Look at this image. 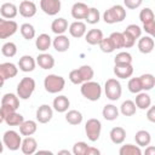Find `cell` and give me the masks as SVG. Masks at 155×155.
<instances>
[{"instance_id": "4dcf8cb0", "label": "cell", "mask_w": 155, "mask_h": 155, "mask_svg": "<svg viewBox=\"0 0 155 155\" xmlns=\"http://www.w3.org/2000/svg\"><path fill=\"white\" fill-rule=\"evenodd\" d=\"M134 140L137 143L138 147H148L151 142V136L148 131L145 130H139L136 136H134Z\"/></svg>"}, {"instance_id": "11a10c76", "label": "cell", "mask_w": 155, "mask_h": 155, "mask_svg": "<svg viewBox=\"0 0 155 155\" xmlns=\"http://www.w3.org/2000/svg\"><path fill=\"white\" fill-rule=\"evenodd\" d=\"M147 148V147H145ZM145 155H155V148L154 147H149L145 149Z\"/></svg>"}, {"instance_id": "836d02e7", "label": "cell", "mask_w": 155, "mask_h": 155, "mask_svg": "<svg viewBox=\"0 0 155 155\" xmlns=\"http://www.w3.org/2000/svg\"><path fill=\"white\" fill-rule=\"evenodd\" d=\"M65 120L68 124L70 125H80L82 122V114L79 111V110H75V109H71L69 111H67L65 114Z\"/></svg>"}, {"instance_id": "d590c367", "label": "cell", "mask_w": 155, "mask_h": 155, "mask_svg": "<svg viewBox=\"0 0 155 155\" xmlns=\"http://www.w3.org/2000/svg\"><path fill=\"white\" fill-rule=\"evenodd\" d=\"M120 155H142V150L138 145L133 144H125L119 150Z\"/></svg>"}, {"instance_id": "bcb514c9", "label": "cell", "mask_w": 155, "mask_h": 155, "mask_svg": "<svg viewBox=\"0 0 155 155\" xmlns=\"http://www.w3.org/2000/svg\"><path fill=\"white\" fill-rule=\"evenodd\" d=\"M88 147L90 145H87L85 142H76L73 145V154L74 155H86Z\"/></svg>"}, {"instance_id": "277c9868", "label": "cell", "mask_w": 155, "mask_h": 155, "mask_svg": "<svg viewBox=\"0 0 155 155\" xmlns=\"http://www.w3.org/2000/svg\"><path fill=\"white\" fill-rule=\"evenodd\" d=\"M35 90V80L33 78H23L17 85V96L21 99H29Z\"/></svg>"}, {"instance_id": "681fc988", "label": "cell", "mask_w": 155, "mask_h": 155, "mask_svg": "<svg viewBox=\"0 0 155 155\" xmlns=\"http://www.w3.org/2000/svg\"><path fill=\"white\" fill-rule=\"evenodd\" d=\"M69 80L74 84V85H81L82 84V80L80 78V74H79V70L78 69H74L69 73Z\"/></svg>"}, {"instance_id": "f35d334b", "label": "cell", "mask_w": 155, "mask_h": 155, "mask_svg": "<svg viewBox=\"0 0 155 155\" xmlns=\"http://www.w3.org/2000/svg\"><path fill=\"white\" fill-rule=\"evenodd\" d=\"M78 70H79V74H80L82 82L92 80V78L94 75V71H93L91 65H81L80 68H78Z\"/></svg>"}, {"instance_id": "8fae6325", "label": "cell", "mask_w": 155, "mask_h": 155, "mask_svg": "<svg viewBox=\"0 0 155 155\" xmlns=\"http://www.w3.org/2000/svg\"><path fill=\"white\" fill-rule=\"evenodd\" d=\"M36 5L31 1V0H23L21 4H19V7H18V12L22 17L24 18H30V17H34L36 15Z\"/></svg>"}, {"instance_id": "7402d4cb", "label": "cell", "mask_w": 155, "mask_h": 155, "mask_svg": "<svg viewBox=\"0 0 155 155\" xmlns=\"http://www.w3.org/2000/svg\"><path fill=\"white\" fill-rule=\"evenodd\" d=\"M114 74L119 79H128L133 74V67L132 64H119L114 67Z\"/></svg>"}, {"instance_id": "44dd1931", "label": "cell", "mask_w": 155, "mask_h": 155, "mask_svg": "<svg viewBox=\"0 0 155 155\" xmlns=\"http://www.w3.org/2000/svg\"><path fill=\"white\" fill-rule=\"evenodd\" d=\"M88 6L85 2H75L71 7V16L74 19H85L87 12H88Z\"/></svg>"}, {"instance_id": "d6986e66", "label": "cell", "mask_w": 155, "mask_h": 155, "mask_svg": "<svg viewBox=\"0 0 155 155\" xmlns=\"http://www.w3.org/2000/svg\"><path fill=\"white\" fill-rule=\"evenodd\" d=\"M36 64L40 67V68H42V69H52L53 67H54V58H53V56L52 54H50V53H45V52H42V53H40L38 57H36Z\"/></svg>"}, {"instance_id": "4316f807", "label": "cell", "mask_w": 155, "mask_h": 155, "mask_svg": "<svg viewBox=\"0 0 155 155\" xmlns=\"http://www.w3.org/2000/svg\"><path fill=\"white\" fill-rule=\"evenodd\" d=\"M109 136H110V139L114 144H122L125 142V138H126V131L124 127L116 126V127L111 128Z\"/></svg>"}, {"instance_id": "f5cc1de1", "label": "cell", "mask_w": 155, "mask_h": 155, "mask_svg": "<svg viewBox=\"0 0 155 155\" xmlns=\"http://www.w3.org/2000/svg\"><path fill=\"white\" fill-rule=\"evenodd\" d=\"M147 119L150 122H155V107H149L148 111H147Z\"/></svg>"}, {"instance_id": "91938a15", "label": "cell", "mask_w": 155, "mask_h": 155, "mask_svg": "<svg viewBox=\"0 0 155 155\" xmlns=\"http://www.w3.org/2000/svg\"><path fill=\"white\" fill-rule=\"evenodd\" d=\"M58 154H68L69 155L70 153H69V150H61V151H58Z\"/></svg>"}, {"instance_id": "db71d44e", "label": "cell", "mask_w": 155, "mask_h": 155, "mask_svg": "<svg viewBox=\"0 0 155 155\" xmlns=\"http://www.w3.org/2000/svg\"><path fill=\"white\" fill-rule=\"evenodd\" d=\"M101 151L97 149V148H93V147H88L87 149V154L86 155H99Z\"/></svg>"}, {"instance_id": "52a82bcc", "label": "cell", "mask_w": 155, "mask_h": 155, "mask_svg": "<svg viewBox=\"0 0 155 155\" xmlns=\"http://www.w3.org/2000/svg\"><path fill=\"white\" fill-rule=\"evenodd\" d=\"M101 131H102V124L98 119H88L85 124V132L86 136L88 138V140L91 142H96L99 139L101 136Z\"/></svg>"}, {"instance_id": "9a60e30c", "label": "cell", "mask_w": 155, "mask_h": 155, "mask_svg": "<svg viewBox=\"0 0 155 155\" xmlns=\"http://www.w3.org/2000/svg\"><path fill=\"white\" fill-rule=\"evenodd\" d=\"M52 45H53V48L57 52H67L69 46H70V40L64 34H61V35H57L53 39Z\"/></svg>"}, {"instance_id": "ee69618b", "label": "cell", "mask_w": 155, "mask_h": 155, "mask_svg": "<svg viewBox=\"0 0 155 155\" xmlns=\"http://www.w3.org/2000/svg\"><path fill=\"white\" fill-rule=\"evenodd\" d=\"M127 87H128V91L131 93H139L142 90V85H140V81H139V78H132L128 80V84H127Z\"/></svg>"}, {"instance_id": "9c48e42d", "label": "cell", "mask_w": 155, "mask_h": 155, "mask_svg": "<svg viewBox=\"0 0 155 155\" xmlns=\"http://www.w3.org/2000/svg\"><path fill=\"white\" fill-rule=\"evenodd\" d=\"M18 29L17 22L12 19H4L0 18V39H7L12 36Z\"/></svg>"}, {"instance_id": "8992f818", "label": "cell", "mask_w": 155, "mask_h": 155, "mask_svg": "<svg viewBox=\"0 0 155 155\" xmlns=\"http://www.w3.org/2000/svg\"><path fill=\"white\" fill-rule=\"evenodd\" d=\"M19 108V98L15 93H5L1 98V110L4 115L6 116L7 114L16 111Z\"/></svg>"}, {"instance_id": "7a4b0ae2", "label": "cell", "mask_w": 155, "mask_h": 155, "mask_svg": "<svg viewBox=\"0 0 155 155\" xmlns=\"http://www.w3.org/2000/svg\"><path fill=\"white\" fill-rule=\"evenodd\" d=\"M126 18V10L122 5H114L110 8L105 10L103 13V19L108 24L120 23Z\"/></svg>"}, {"instance_id": "cb8c5ba5", "label": "cell", "mask_w": 155, "mask_h": 155, "mask_svg": "<svg viewBox=\"0 0 155 155\" xmlns=\"http://www.w3.org/2000/svg\"><path fill=\"white\" fill-rule=\"evenodd\" d=\"M51 45H52V39L48 34H45V33L40 34L35 40V46L41 52H46Z\"/></svg>"}, {"instance_id": "3957f363", "label": "cell", "mask_w": 155, "mask_h": 155, "mask_svg": "<svg viewBox=\"0 0 155 155\" xmlns=\"http://www.w3.org/2000/svg\"><path fill=\"white\" fill-rule=\"evenodd\" d=\"M65 86V80L61 75L50 74L44 80V87L48 93H58Z\"/></svg>"}, {"instance_id": "74e56055", "label": "cell", "mask_w": 155, "mask_h": 155, "mask_svg": "<svg viewBox=\"0 0 155 155\" xmlns=\"http://www.w3.org/2000/svg\"><path fill=\"white\" fill-rule=\"evenodd\" d=\"M1 53L5 57H7V58H11V57L16 56V53H17V46H16V44L12 42V41L5 42L2 45V47H1Z\"/></svg>"}, {"instance_id": "4fadbf2b", "label": "cell", "mask_w": 155, "mask_h": 155, "mask_svg": "<svg viewBox=\"0 0 155 155\" xmlns=\"http://www.w3.org/2000/svg\"><path fill=\"white\" fill-rule=\"evenodd\" d=\"M17 74H18V68L16 67V64L10 63V62L0 63V76L4 78L5 80L12 79Z\"/></svg>"}, {"instance_id": "f6af8a7d", "label": "cell", "mask_w": 155, "mask_h": 155, "mask_svg": "<svg viewBox=\"0 0 155 155\" xmlns=\"http://www.w3.org/2000/svg\"><path fill=\"white\" fill-rule=\"evenodd\" d=\"M139 19L142 23H147V22H151L154 21V12L151 8L145 7L139 12Z\"/></svg>"}, {"instance_id": "ac0fdd59", "label": "cell", "mask_w": 155, "mask_h": 155, "mask_svg": "<svg viewBox=\"0 0 155 155\" xmlns=\"http://www.w3.org/2000/svg\"><path fill=\"white\" fill-rule=\"evenodd\" d=\"M154 46H155V42H154L153 36H150V35L139 38V40H138V50H139V52H142L144 54L153 52Z\"/></svg>"}, {"instance_id": "83f0119b", "label": "cell", "mask_w": 155, "mask_h": 155, "mask_svg": "<svg viewBox=\"0 0 155 155\" xmlns=\"http://www.w3.org/2000/svg\"><path fill=\"white\" fill-rule=\"evenodd\" d=\"M103 39V31L101 29H90L85 34V40L90 45H98Z\"/></svg>"}, {"instance_id": "94428289", "label": "cell", "mask_w": 155, "mask_h": 155, "mask_svg": "<svg viewBox=\"0 0 155 155\" xmlns=\"http://www.w3.org/2000/svg\"><path fill=\"white\" fill-rule=\"evenodd\" d=\"M2 151H4V143L0 140V154H1Z\"/></svg>"}, {"instance_id": "816d5d0a", "label": "cell", "mask_w": 155, "mask_h": 155, "mask_svg": "<svg viewBox=\"0 0 155 155\" xmlns=\"http://www.w3.org/2000/svg\"><path fill=\"white\" fill-rule=\"evenodd\" d=\"M143 29L145 30V33H148L150 36H153L155 34V22L151 21V22L143 23Z\"/></svg>"}, {"instance_id": "ab89813d", "label": "cell", "mask_w": 155, "mask_h": 155, "mask_svg": "<svg viewBox=\"0 0 155 155\" xmlns=\"http://www.w3.org/2000/svg\"><path fill=\"white\" fill-rule=\"evenodd\" d=\"M101 19V13L96 8V7H90L88 8V12L85 17V21L88 23V24H96L98 23Z\"/></svg>"}, {"instance_id": "e575fe53", "label": "cell", "mask_w": 155, "mask_h": 155, "mask_svg": "<svg viewBox=\"0 0 155 155\" xmlns=\"http://www.w3.org/2000/svg\"><path fill=\"white\" fill-rule=\"evenodd\" d=\"M23 121H24L23 115L18 114L17 111H12V113H10L5 116V122L8 126H19Z\"/></svg>"}, {"instance_id": "7bdbcfd3", "label": "cell", "mask_w": 155, "mask_h": 155, "mask_svg": "<svg viewBox=\"0 0 155 155\" xmlns=\"http://www.w3.org/2000/svg\"><path fill=\"white\" fill-rule=\"evenodd\" d=\"M109 38H110L115 50L116 48H124V35L121 31H114L110 34Z\"/></svg>"}, {"instance_id": "7dc6e473", "label": "cell", "mask_w": 155, "mask_h": 155, "mask_svg": "<svg viewBox=\"0 0 155 155\" xmlns=\"http://www.w3.org/2000/svg\"><path fill=\"white\" fill-rule=\"evenodd\" d=\"M125 30H126L127 33H130L136 40L139 39L140 35H142V28H140L139 25H137V24H130V25H127V28H126Z\"/></svg>"}, {"instance_id": "60d3db41", "label": "cell", "mask_w": 155, "mask_h": 155, "mask_svg": "<svg viewBox=\"0 0 155 155\" xmlns=\"http://www.w3.org/2000/svg\"><path fill=\"white\" fill-rule=\"evenodd\" d=\"M114 63L116 65H119V64H132V56L128 52H124V51L119 52L114 58Z\"/></svg>"}, {"instance_id": "603a6c76", "label": "cell", "mask_w": 155, "mask_h": 155, "mask_svg": "<svg viewBox=\"0 0 155 155\" xmlns=\"http://www.w3.org/2000/svg\"><path fill=\"white\" fill-rule=\"evenodd\" d=\"M38 130V125L34 120H24L21 125H19V133L22 136H33Z\"/></svg>"}, {"instance_id": "484cf974", "label": "cell", "mask_w": 155, "mask_h": 155, "mask_svg": "<svg viewBox=\"0 0 155 155\" xmlns=\"http://www.w3.org/2000/svg\"><path fill=\"white\" fill-rule=\"evenodd\" d=\"M51 30L56 34V35H61L64 34L68 30V21L63 17L56 18L52 23H51Z\"/></svg>"}, {"instance_id": "9f6ffc18", "label": "cell", "mask_w": 155, "mask_h": 155, "mask_svg": "<svg viewBox=\"0 0 155 155\" xmlns=\"http://www.w3.org/2000/svg\"><path fill=\"white\" fill-rule=\"evenodd\" d=\"M2 121H5V115H4V113H2V110L0 109V124H1Z\"/></svg>"}, {"instance_id": "e0dca14e", "label": "cell", "mask_w": 155, "mask_h": 155, "mask_svg": "<svg viewBox=\"0 0 155 155\" xmlns=\"http://www.w3.org/2000/svg\"><path fill=\"white\" fill-rule=\"evenodd\" d=\"M87 29H86V23L81 22V21H75L69 25V34L73 38H82L86 34Z\"/></svg>"}, {"instance_id": "c3c4849f", "label": "cell", "mask_w": 155, "mask_h": 155, "mask_svg": "<svg viewBox=\"0 0 155 155\" xmlns=\"http://www.w3.org/2000/svg\"><path fill=\"white\" fill-rule=\"evenodd\" d=\"M122 35H124V48H130V47L134 46L136 39L130 33H127L126 30H124L122 31Z\"/></svg>"}, {"instance_id": "f546056e", "label": "cell", "mask_w": 155, "mask_h": 155, "mask_svg": "<svg viewBox=\"0 0 155 155\" xmlns=\"http://www.w3.org/2000/svg\"><path fill=\"white\" fill-rule=\"evenodd\" d=\"M102 115L105 120L114 121L119 117V109L114 104H107V105H104V108L102 110Z\"/></svg>"}, {"instance_id": "ffe728a7", "label": "cell", "mask_w": 155, "mask_h": 155, "mask_svg": "<svg viewBox=\"0 0 155 155\" xmlns=\"http://www.w3.org/2000/svg\"><path fill=\"white\" fill-rule=\"evenodd\" d=\"M35 65H36V62L35 59L29 56V54H25V56H22L18 61V67H19V70L24 71V73H30L35 69Z\"/></svg>"}, {"instance_id": "f1b7e54d", "label": "cell", "mask_w": 155, "mask_h": 155, "mask_svg": "<svg viewBox=\"0 0 155 155\" xmlns=\"http://www.w3.org/2000/svg\"><path fill=\"white\" fill-rule=\"evenodd\" d=\"M134 104H136L137 108H139L142 110H145V109H148L151 105V98H150V96L148 93L140 91L139 93H137Z\"/></svg>"}, {"instance_id": "d4e9b609", "label": "cell", "mask_w": 155, "mask_h": 155, "mask_svg": "<svg viewBox=\"0 0 155 155\" xmlns=\"http://www.w3.org/2000/svg\"><path fill=\"white\" fill-rule=\"evenodd\" d=\"M52 107L58 113H65L68 110V108L70 107V101L68 99L67 96H58L53 99Z\"/></svg>"}, {"instance_id": "d6a6232c", "label": "cell", "mask_w": 155, "mask_h": 155, "mask_svg": "<svg viewBox=\"0 0 155 155\" xmlns=\"http://www.w3.org/2000/svg\"><path fill=\"white\" fill-rule=\"evenodd\" d=\"M139 81L142 85V90L150 91L155 86V78L153 74H143L139 76Z\"/></svg>"}, {"instance_id": "ba28073f", "label": "cell", "mask_w": 155, "mask_h": 155, "mask_svg": "<svg viewBox=\"0 0 155 155\" xmlns=\"http://www.w3.org/2000/svg\"><path fill=\"white\" fill-rule=\"evenodd\" d=\"M2 143H4V145H6V148L8 150L16 151L21 147L22 138H21V136H19L18 132H16L13 130H8L2 136Z\"/></svg>"}, {"instance_id": "b9f144b4", "label": "cell", "mask_w": 155, "mask_h": 155, "mask_svg": "<svg viewBox=\"0 0 155 155\" xmlns=\"http://www.w3.org/2000/svg\"><path fill=\"white\" fill-rule=\"evenodd\" d=\"M98 45H99V48L102 50V52H104V53H111V52L115 51V47H114V45H113V42H111L109 36L108 38L103 36V39L99 41Z\"/></svg>"}, {"instance_id": "5b68a950", "label": "cell", "mask_w": 155, "mask_h": 155, "mask_svg": "<svg viewBox=\"0 0 155 155\" xmlns=\"http://www.w3.org/2000/svg\"><path fill=\"white\" fill-rule=\"evenodd\" d=\"M104 92H105V96L109 101H117L120 97H121V93H122V88H121V84L117 79H108L105 81V85H104Z\"/></svg>"}, {"instance_id": "5bb4252c", "label": "cell", "mask_w": 155, "mask_h": 155, "mask_svg": "<svg viewBox=\"0 0 155 155\" xmlns=\"http://www.w3.org/2000/svg\"><path fill=\"white\" fill-rule=\"evenodd\" d=\"M36 149H38V142H36L35 138H33V137H30V136L25 137V138L22 140V143H21V150H22V153L25 154V155H31V154H34V153L36 151Z\"/></svg>"}, {"instance_id": "8d00e7d4", "label": "cell", "mask_w": 155, "mask_h": 155, "mask_svg": "<svg viewBox=\"0 0 155 155\" xmlns=\"http://www.w3.org/2000/svg\"><path fill=\"white\" fill-rule=\"evenodd\" d=\"M21 30V34L22 36L25 39V40H31L35 38V29L34 27L30 24V23H23L19 28Z\"/></svg>"}, {"instance_id": "6da1fadb", "label": "cell", "mask_w": 155, "mask_h": 155, "mask_svg": "<svg viewBox=\"0 0 155 155\" xmlns=\"http://www.w3.org/2000/svg\"><path fill=\"white\" fill-rule=\"evenodd\" d=\"M80 92L86 99H88L91 102H96L102 96V87L98 82L90 80V81H85L81 84Z\"/></svg>"}, {"instance_id": "f907efd6", "label": "cell", "mask_w": 155, "mask_h": 155, "mask_svg": "<svg viewBox=\"0 0 155 155\" xmlns=\"http://www.w3.org/2000/svg\"><path fill=\"white\" fill-rule=\"evenodd\" d=\"M143 0H124V5L130 10H136L142 5Z\"/></svg>"}, {"instance_id": "30bf717a", "label": "cell", "mask_w": 155, "mask_h": 155, "mask_svg": "<svg viewBox=\"0 0 155 155\" xmlns=\"http://www.w3.org/2000/svg\"><path fill=\"white\" fill-rule=\"evenodd\" d=\"M40 7L44 13L48 16H54L61 11V0H40Z\"/></svg>"}, {"instance_id": "2e32d148", "label": "cell", "mask_w": 155, "mask_h": 155, "mask_svg": "<svg viewBox=\"0 0 155 155\" xmlns=\"http://www.w3.org/2000/svg\"><path fill=\"white\" fill-rule=\"evenodd\" d=\"M17 13H18V7L12 2H4L0 6V15L2 16V18L12 19L17 16Z\"/></svg>"}, {"instance_id": "680465c9", "label": "cell", "mask_w": 155, "mask_h": 155, "mask_svg": "<svg viewBox=\"0 0 155 155\" xmlns=\"http://www.w3.org/2000/svg\"><path fill=\"white\" fill-rule=\"evenodd\" d=\"M41 153H46V154H52V151H48V150H39L38 154H41Z\"/></svg>"}, {"instance_id": "6f0895ef", "label": "cell", "mask_w": 155, "mask_h": 155, "mask_svg": "<svg viewBox=\"0 0 155 155\" xmlns=\"http://www.w3.org/2000/svg\"><path fill=\"white\" fill-rule=\"evenodd\" d=\"M4 84H5V79H4V78H1V76H0V88H1V87H2V86H4Z\"/></svg>"}, {"instance_id": "1f68e13d", "label": "cell", "mask_w": 155, "mask_h": 155, "mask_svg": "<svg viewBox=\"0 0 155 155\" xmlns=\"http://www.w3.org/2000/svg\"><path fill=\"white\" fill-rule=\"evenodd\" d=\"M136 110H137V107H136L134 102L131 101V99L124 101L121 107H120V111L124 116H132V115L136 114Z\"/></svg>"}, {"instance_id": "7c38bea8", "label": "cell", "mask_w": 155, "mask_h": 155, "mask_svg": "<svg viewBox=\"0 0 155 155\" xmlns=\"http://www.w3.org/2000/svg\"><path fill=\"white\" fill-rule=\"evenodd\" d=\"M53 116V110L48 104H42L36 110V120L40 124H47Z\"/></svg>"}]
</instances>
